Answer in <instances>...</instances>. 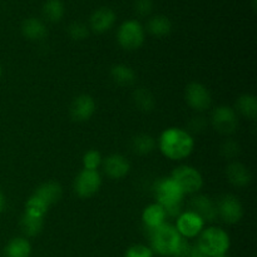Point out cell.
I'll return each instance as SVG.
<instances>
[{
  "label": "cell",
  "mask_w": 257,
  "mask_h": 257,
  "mask_svg": "<svg viewBox=\"0 0 257 257\" xmlns=\"http://www.w3.org/2000/svg\"><path fill=\"white\" fill-rule=\"evenodd\" d=\"M218 257H227L226 255H223V256H218Z\"/></svg>",
  "instance_id": "cell-38"
},
{
  "label": "cell",
  "mask_w": 257,
  "mask_h": 257,
  "mask_svg": "<svg viewBox=\"0 0 257 257\" xmlns=\"http://www.w3.org/2000/svg\"><path fill=\"white\" fill-rule=\"evenodd\" d=\"M43 15L50 23H57L64 17V4L62 0H47L43 5Z\"/></svg>",
  "instance_id": "cell-27"
},
{
  "label": "cell",
  "mask_w": 257,
  "mask_h": 257,
  "mask_svg": "<svg viewBox=\"0 0 257 257\" xmlns=\"http://www.w3.org/2000/svg\"><path fill=\"white\" fill-rule=\"evenodd\" d=\"M148 236H150L152 251L161 256H175L183 238L176 230L175 226L166 222L160 227L150 231Z\"/></svg>",
  "instance_id": "cell-2"
},
{
  "label": "cell",
  "mask_w": 257,
  "mask_h": 257,
  "mask_svg": "<svg viewBox=\"0 0 257 257\" xmlns=\"http://www.w3.org/2000/svg\"><path fill=\"white\" fill-rule=\"evenodd\" d=\"M32 245L25 237H14L7 243L4 248L5 257H29Z\"/></svg>",
  "instance_id": "cell-22"
},
{
  "label": "cell",
  "mask_w": 257,
  "mask_h": 257,
  "mask_svg": "<svg viewBox=\"0 0 257 257\" xmlns=\"http://www.w3.org/2000/svg\"><path fill=\"white\" fill-rule=\"evenodd\" d=\"M145 28L137 20H127L118 28V44L125 50H137L145 43Z\"/></svg>",
  "instance_id": "cell-5"
},
{
  "label": "cell",
  "mask_w": 257,
  "mask_h": 257,
  "mask_svg": "<svg viewBox=\"0 0 257 257\" xmlns=\"http://www.w3.org/2000/svg\"><path fill=\"white\" fill-rule=\"evenodd\" d=\"M197 213L206 222H213L217 216V206L211 197L206 195H197L191 200V210Z\"/></svg>",
  "instance_id": "cell-14"
},
{
  "label": "cell",
  "mask_w": 257,
  "mask_h": 257,
  "mask_svg": "<svg viewBox=\"0 0 257 257\" xmlns=\"http://www.w3.org/2000/svg\"><path fill=\"white\" fill-rule=\"evenodd\" d=\"M43 227H44V218L34 217V216H29L27 213H24L20 218V228L28 237H34V236L39 235Z\"/></svg>",
  "instance_id": "cell-26"
},
{
  "label": "cell",
  "mask_w": 257,
  "mask_h": 257,
  "mask_svg": "<svg viewBox=\"0 0 257 257\" xmlns=\"http://www.w3.org/2000/svg\"><path fill=\"white\" fill-rule=\"evenodd\" d=\"M186 257H207L205 255V253L201 251V248L198 247L197 243L196 245H191L190 246V250H188L187 255H186Z\"/></svg>",
  "instance_id": "cell-35"
},
{
  "label": "cell",
  "mask_w": 257,
  "mask_h": 257,
  "mask_svg": "<svg viewBox=\"0 0 257 257\" xmlns=\"http://www.w3.org/2000/svg\"><path fill=\"white\" fill-rule=\"evenodd\" d=\"M175 227L183 238H193L202 232L205 228V221L197 213L186 211L178 216Z\"/></svg>",
  "instance_id": "cell-11"
},
{
  "label": "cell",
  "mask_w": 257,
  "mask_h": 257,
  "mask_svg": "<svg viewBox=\"0 0 257 257\" xmlns=\"http://www.w3.org/2000/svg\"><path fill=\"white\" fill-rule=\"evenodd\" d=\"M103 171L112 180H122L130 173L131 163L127 158L119 153H114L103 158Z\"/></svg>",
  "instance_id": "cell-13"
},
{
  "label": "cell",
  "mask_w": 257,
  "mask_h": 257,
  "mask_svg": "<svg viewBox=\"0 0 257 257\" xmlns=\"http://www.w3.org/2000/svg\"><path fill=\"white\" fill-rule=\"evenodd\" d=\"M226 178L235 187H247L252 182V173L243 163L232 161L226 167Z\"/></svg>",
  "instance_id": "cell-15"
},
{
  "label": "cell",
  "mask_w": 257,
  "mask_h": 257,
  "mask_svg": "<svg viewBox=\"0 0 257 257\" xmlns=\"http://www.w3.org/2000/svg\"><path fill=\"white\" fill-rule=\"evenodd\" d=\"M34 195L50 207L52 205H54V203L59 202L60 201V198H62L63 196V188L58 182L49 181V182L42 183V185L35 190Z\"/></svg>",
  "instance_id": "cell-18"
},
{
  "label": "cell",
  "mask_w": 257,
  "mask_h": 257,
  "mask_svg": "<svg viewBox=\"0 0 257 257\" xmlns=\"http://www.w3.org/2000/svg\"><path fill=\"white\" fill-rule=\"evenodd\" d=\"M240 152H241L240 145H238L236 141H233L232 138H228V140H226L220 147L221 156H222L225 160L231 161V162H232L235 158H237L238 156H240Z\"/></svg>",
  "instance_id": "cell-30"
},
{
  "label": "cell",
  "mask_w": 257,
  "mask_h": 257,
  "mask_svg": "<svg viewBox=\"0 0 257 257\" xmlns=\"http://www.w3.org/2000/svg\"><path fill=\"white\" fill-rule=\"evenodd\" d=\"M133 102L136 108L142 112H151L156 105V99L152 93L145 87H140L133 92Z\"/></svg>",
  "instance_id": "cell-25"
},
{
  "label": "cell",
  "mask_w": 257,
  "mask_h": 257,
  "mask_svg": "<svg viewBox=\"0 0 257 257\" xmlns=\"http://www.w3.org/2000/svg\"><path fill=\"white\" fill-rule=\"evenodd\" d=\"M171 178L175 181L183 195H193L203 187V177L197 168L188 165L178 166L173 170Z\"/></svg>",
  "instance_id": "cell-4"
},
{
  "label": "cell",
  "mask_w": 257,
  "mask_h": 257,
  "mask_svg": "<svg viewBox=\"0 0 257 257\" xmlns=\"http://www.w3.org/2000/svg\"><path fill=\"white\" fill-rule=\"evenodd\" d=\"M110 77L115 84L120 87H131L136 83V72L127 64H115L110 69Z\"/></svg>",
  "instance_id": "cell-20"
},
{
  "label": "cell",
  "mask_w": 257,
  "mask_h": 257,
  "mask_svg": "<svg viewBox=\"0 0 257 257\" xmlns=\"http://www.w3.org/2000/svg\"><path fill=\"white\" fill-rule=\"evenodd\" d=\"M211 124L221 135H233L238 127V117L235 108L228 105L216 107L211 114Z\"/></svg>",
  "instance_id": "cell-7"
},
{
  "label": "cell",
  "mask_w": 257,
  "mask_h": 257,
  "mask_svg": "<svg viewBox=\"0 0 257 257\" xmlns=\"http://www.w3.org/2000/svg\"><path fill=\"white\" fill-rule=\"evenodd\" d=\"M22 34L29 40H42L47 37L48 30L44 23L37 18H28L22 24Z\"/></svg>",
  "instance_id": "cell-19"
},
{
  "label": "cell",
  "mask_w": 257,
  "mask_h": 257,
  "mask_svg": "<svg viewBox=\"0 0 257 257\" xmlns=\"http://www.w3.org/2000/svg\"><path fill=\"white\" fill-rule=\"evenodd\" d=\"M231 245L228 233L220 227L203 228L198 235L197 246L207 257L226 255Z\"/></svg>",
  "instance_id": "cell-3"
},
{
  "label": "cell",
  "mask_w": 257,
  "mask_h": 257,
  "mask_svg": "<svg viewBox=\"0 0 257 257\" xmlns=\"http://www.w3.org/2000/svg\"><path fill=\"white\" fill-rule=\"evenodd\" d=\"M206 127H207V120H206L205 117H193L188 123L190 131L195 133L202 132ZM190 131H187V132H190Z\"/></svg>",
  "instance_id": "cell-34"
},
{
  "label": "cell",
  "mask_w": 257,
  "mask_h": 257,
  "mask_svg": "<svg viewBox=\"0 0 257 257\" xmlns=\"http://www.w3.org/2000/svg\"><path fill=\"white\" fill-rule=\"evenodd\" d=\"M82 162H83V168H84V170L98 171V168L102 166L103 157L102 155H100L99 151L89 150L84 153Z\"/></svg>",
  "instance_id": "cell-29"
},
{
  "label": "cell",
  "mask_w": 257,
  "mask_h": 257,
  "mask_svg": "<svg viewBox=\"0 0 257 257\" xmlns=\"http://www.w3.org/2000/svg\"><path fill=\"white\" fill-rule=\"evenodd\" d=\"M165 157L172 161H182L190 157L195 148V140L186 130L171 127L163 131L157 142Z\"/></svg>",
  "instance_id": "cell-1"
},
{
  "label": "cell",
  "mask_w": 257,
  "mask_h": 257,
  "mask_svg": "<svg viewBox=\"0 0 257 257\" xmlns=\"http://www.w3.org/2000/svg\"><path fill=\"white\" fill-rule=\"evenodd\" d=\"M166 218H167V216H166L165 210L157 202L151 203V205H148L143 210L142 221L143 225H145V228L148 232L155 230V228L160 227L161 225H163L166 222Z\"/></svg>",
  "instance_id": "cell-17"
},
{
  "label": "cell",
  "mask_w": 257,
  "mask_h": 257,
  "mask_svg": "<svg viewBox=\"0 0 257 257\" xmlns=\"http://www.w3.org/2000/svg\"><path fill=\"white\" fill-rule=\"evenodd\" d=\"M236 113L247 119L255 120L257 117V99L253 94H242L236 102Z\"/></svg>",
  "instance_id": "cell-23"
},
{
  "label": "cell",
  "mask_w": 257,
  "mask_h": 257,
  "mask_svg": "<svg viewBox=\"0 0 257 257\" xmlns=\"http://www.w3.org/2000/svg\"><path fill=\"white\" fill-rule=\"evenodd\" d=\"M124 257H153L152 248L146 245H132L127 251H125Z\"/></svg>",
  "instance_id": "cell-32"
},
{
  "label": "cell",
  "mask_w": 257,
  "mask_h": 257,
  "mask_svg": "<svg viewBox=\"0 0 257 257\" xmlns=\"http://www.w3.org/2000/svg\"><path fill=\"white\" fill-rule=\"evenodd\" d=\"M48 210H49V206L47 203L43 202L40 198H38L37 196L33 195L25 202V211L24 213L29 216H34V217H40L44 218L47 215Z\"/></svg>",
  "instance_id": "cell-28"
},
{
  "label": "cell",
  "mask_w": 257,
  "mask_h": 257,
  "mask_svg": "<svg viewBox=\"0 0 257 257\" xmlns=\"http://www.w3.org/2000/svg\"><path fill=\"white\" fill-rule=\"evenodd\" d=\"M185 99L196 112H205L212 104V95L208 88L198 82H192L186 87Z\"/></svg>",
  "instance_id": "cell-9"
},
{
  "label": "cell",
  "mask_w": 257,
  "mask_h": 257,
  "mask_svg": "<svg viewBox=\"0 0 257 257\" xmlns=\"http://www.w3.org/2000/svg\"><path fill=\"white\" fill-rule=\"evenodd\" d=\"M131 148L135 153L141 156L150 155L157 148V141L155 137L147 133H140L131 141Z\"/></svg>",
  "instance_id": "cell-21"
},
{
  "label": "cell",
  "mask_w": 257,
  "mask_h": 257,
  "mask_svg": "<svg viewBox=\"0 0 257 257\" xmlns=\"http://www.w3.org/2000/svg\"><path fill=\"white\" fill-rule=\"evenodd\" d=\"M115 19L117 17H115L114 10L107 7L99 8L90 15V29L95 33H105L114 25Z\"/></svg>",
  "instance_id": "cell-16"
},
{
  "label": "cell",
  "mask_w": 257,
  "mask_h": 257,
  "mask_svg": "<svg viewBox=\"0 0 257 257\" xmlns=\"http://www.w3.org/2000/svg\"><path fill=\"white\" fill-rule=\"evenodd\" d=\"M102 186V176L98 171L83 168L74 180V191L80 198L93 197Z\"/></svg>",
  "instance_id": "cell-8"
},
{
  "label": "cell",
  "mask_w": 257,
  "mask_h": 257,
  "mask_svg": "<svg viewBox=\"0 0 257 257\" xmlns=\"http://www.w3.org/2000/svg\"><path fill=\"white\" fill-rule=\"evenodd\" d=\"M147 30L155 37H166L172 30V23L165 15H155V17L150 18V20H148Z\"/></svg>",
  "instance_id": "cell-24"
},
{
  "label": "cell",
  "mask_w": 257,
  "mask_h": 257,
  "mask_svg": "<svg viewBox=\"0 0 257 257\" xmlns=\"http://www.w3.org/2000/svg\"><path fill=\"white\" fill-rule=\"evenodd\" d=\"M68 35L73 40H84L89 35V28L82 22H73L68 27Z\"/></svg>",
  "instance_id": "cell-31"
},
{
  "label": "cell",
  "mask_w": 257,
  "mask_h": 257,
  "mask_svg": "<svg viewBox=\"0 0 257 257\" xmlns=\"http://www.w3.org/2000/svg\"><path fill=\"white\" fill-rule=\"evenodd\" d=\"M95 109H97V104H95L94 98L89 94H80L75 97L70 104V118L78 123L87 122L93 117Z\"/></svg>",
  "instance_id": "cell-12"
},
{
  "label": "cell",
  "mask_w": 257,
  "mask_h": 257,
  "mask_svg": "<svg viewBox=\"0 0 257 257\" xmlns=\"http://www.w3.org/2000/svg\"><path fill=\"white\" fill-rule=\"evenodd\" d=\"M153 191H155L157 203H160L163 208L176 205H182V200L185 195L181 191V188L178 187L177 183L171 177H165L158 180L156 182Z\"/></svg>",
  "instance_id": "cell-6"
},
{
  "label": "cell",
  "mask_w": 257,
  "mask_h": 257,
  "mask_svg": "<svg viewBox=\"0 0 257 257\" xmlns=\"http://www.w3.org/2000/svg\"><path fill=\"white\" fill-rule=\"evenodd\" d=\"M135 10L141 17H146V15L151 14V12L153 10V2L152 0H136Z\"/></svg>",
  "instance_id": "cell-33"
},
{
  "label": "cell",
  "mask_w": 257,
  "mask_h": 257,
  "mask_svg": "<svg viewBox=\"0 0 257 257\" xmlns=\"http://www.w3.org/2000/svg\"><path fill=\"white\" fill-rule=\"evenodd\" d=\"M5 203H7V201H5V197H4V195H3V192L0 191V213L4 211Z\"/></svg>",
  "instance_id": "cell-36"
},
{
  "label": "cell",
  "mask_w": 257,
  "mask_h": 257,
  "mask_svg": "<svg viewBox=\"0 0 257 257\" xmlns=\"http://www.w3.org/2000/svg\"><path fill=\"white\" fill-rule=\"evenodd\" d=\"M216 206L217 216L228 225H235L243 217V206L236 196L223 195L218 202H216Z\"/></svg>",
  "instance_id": "cell-10"
},
{
  "label": "cell",
  "mask_w": 257,
  "mask_h": 257,
  "mask_svg": "<svg viewBox=\"0 0 257 257\" xmlns=\"http://www.w3.org/2000/svg\"><path fill=\"white\" fill-rule=\"evenodd\" d=\"M2 74H3V69H2V65H0V78H2Z\"/></svg>",
  "instance_id": "cell-37"
}]
</instances>
